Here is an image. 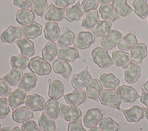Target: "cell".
<instances>
[{"mask_svg": "<svg viewBox=\"0 0 148 131\" xmlns=\"http://www.w3.org/2000/svg\"><path fill=\"white\" fill-rule=\"evenodd\" d=\"M27 92L21 88H18L11 92L8 96V103L12 109H16L18 106L25 102Z\"/></svg>", "mask_w": 148, "mask_h": 131, "instance_id": "17", "label": "cell"}, {"mask_svg": "<svg viewBox=\"0 0 148 131\" xmlns=\"http://www.w3.org/2000/svg\"><path fill=\"white\" fill-rule=\"evenodd\" d=\"M37 84V76L34 73H25L22 78V80L18 83L19 88L25 91L26 92L32 91L35 88Z\"/></svg>", "mask_w": 148, "mask_h": 131, "instance_id": "28", "label": "cell"}, {"mask_svg": "<svg viewBox=\"0 0 148 131\" xmlns=\"http://www.w3.org/2000/svg\"><path fill=\"white\" fill-rule=\"evenodd\" d=\"M18 46L21 55L26 57H31L35 54V46L34 42L27 38H21L15 42Z\"/></svg>", "mask_w": 148, "mask_h": 131, "instance_id": "18", "label": "cell"}, {"mask_svg": "<svg viewBox=\"0 0 148 131\" xmlns=\"http://www.w3.org/2000/svg\"><path fill=\"white\" fill-rule=\"evenodd\" d=\"M35 19L34 11L30 9H21L16 14V20L22 26H25L32 23Z\"/></svg>", "mask_w": 148, "mask_h": 131, "instance_id": "31", "label": "cell"}, {"mask_svg": "<svg viewBox=\"0 0 148 131\" xmlns=\"http://www.w3.org/2000/svg\"><path fill=\"white\" fill-rule=\"evenodd\" d=\"M58 53H59L58 45L56 44L55 42H47L42 51L43 59H45L49 62L54 60L56 56L58 55Z\"/></svg>", "mask_w": 148, "mask_h": 131, "instance_id": "35", "label": "cell"}, {"mask_svg": "<svg viewBox=\"0 0 148 131\" xmlns=\"http://www.w3.org/2000/svg\"><path fill=\"white\" fill-rule=\"evenodd\" d=\"M117 93L121 101L125 103H133L140 98L137 91L129 85H121L117 89Z\"/></svg>", "mask_w": 148, "mask_h": 131, "instance_id": "7", "label": "cell"}, {"mask_svg": "<svg viewBox=\"0 0 148 131\" xmlns=\"http://www.w3.org/2000/svg\"><path fill=\"white\" fill-rule=\"evenodd\" d=\"M99 6L98 0H83L82 2L81 7L84 13H87L90 10H96Z\"/></svg>", "mask_w": 148, "mask_h": 131, "instance_id": "45", "label": "cell"}, {"mask_svg": "<svg viewBox=\"0 0 148 131\" xmlns=\"http://www.w3.org/2000/svg\"><path fill=\"white\" fill-rule=\"evenodd\" d=\"M145 110V116L147 119V120L148 121V108H144Z\"/></svg>", "mask_w": 148, "mask_h": 131, "instance_id": "57", "label": "cell"}, {"mask_svg": "<svg viewBox=\"0 0 148 131\" xmlns=\"http://www.w3.org/2000/svg\"><path fill=\"white\" fill-rule=\"evenodd\" d=\"M141 68L138 64L131 63L125 71V81L128 84H134L141 77Z\"/></svg>", "mask_w": 148, "mask_h": 131, "instance_id": "23", "label": "cell"}, {"mask_svg": "<svg viewBox=\"0 0 148 131\" xmlns=\"http://www.w3.org/2000/svg\"><path fill=\"white\" fill-rule=\"evenodd\" d=\"M28 68L31 72L39 76H47L52 71V66L49 62L39 56H36L30 59Z\"/></svg>", "mask_w": 148, "mask_h": 131, "instance_id": "2", "label": "cell"}, {"mask_svg": "<svg viewBox=\"0 0 148 131\" xmlns=\"http://www.w3.org/2000/svg\"><path fill=\"white\" fill-rule=\"evenodd\" d=\"M33 0H13V3L16 7L21 9H29L32 7Z\"/></svg>", "mask_w": 148, "mask_h": 131, "instance_id": "50", "label": "cell"}, {"mask_svg": "<svg viewBox=\"0 0 148 131\" xmlns=\"http://www.w3.org/2000/svg\"><path fill=\"white\" fill-rule=\"evenodd\" d=\"M23 76V73L21 70L13 69L5 75L3 77L4 80L10 86L18 85V83L22 80V78Z\"/></svg>", "mask_w": 148, "mask_h": 131, "instance_id": "41", "label": "cell"}, {"mask_svg": "<svg viewBox=\"0 0 148 131\" xmlns=\"http://www.w3.org/2000/svg\"><path fill=\"white\" fill-rule=\"evenodd\" d=\"M11 91V88L4 79H0V96L6 97L9 96Z\"/></svg>", "mask_w": 148, "mask_h": 131, "instance_id": "49", "label": "cell"}, {"mask_svg": "<svg viewBox=\"0 0 148 131\" xmlns=\"http://www.w3.org/2000/svg\"><path fill=\"white\" fill-rule=\"evenodd\" d=\"M103 113L101 110L98 108L89 109L83 118V122L84 127L88 128H92L96 127L101 119L103 118Z\"/></svg>", "mask_w": 148, "mask_h": 131, "instance_id": "8", "label": "cell"}, {"mask_svg": "<svg viewBox=\"0 0 148 131\" xmlns=\"http://www.w3.org/2000/svg\"><path fill=\"white\" fill-rule=\"evenodd\" d=\"M89 131H103L100 128H97V127H94V128H90Z\"/></svg>", "mask_w": 148, "mask_h": 131, "instance_id": "54", "label": "cell"}, {"mask_svg": "<svg viewBox=\"0 0 148 131\" xmlns=\"http://www.w3.org/2000/svg\"><path fill=\"white\" fill-rule=\"evenodd\" d=\"M54 2L57 7L61 8H67L76 2V0H54Z\"/></svg>", "mask_w": 148, "mask_h": 131, "instance_id": "51", "label": "cell"}, {"mask_svg": "<svg viewBox=\"0 0 148 131\" xmlns=\"http://www.w3.org/2000/svg\"><path fill=\"white\" fill-rule=\"evenodd\" d=\"M44 35L47 41L55 42L60 35V27L56 22H48L45 25Z\"/></svg>", "mask_w": 148, "mask_h": 131, "instance_id": "25", "label": "cell"}, {"mask_svg": "<svg viewBox=\"0 0 148 131\" xmlns=\"http://www.w3.org/2000/svg\"><path fill=\"white\" fill-rule=\"evenodd\" d=\"M112 59L117 67L127 69L131 64L130 55L123 51H116L112 53Z\"/></svg>", "mask_w": 148, "mask_h": 131, "instance_id": "19", "label": "cell"}, {"mask_svg": "<svg viewBox=\"0 0 148 131\" xmlns=\"http://www.w3.org/2000/svg\"><path fill=\"white\" fill-rule=\"evenodd\" d=\"M98 1L101 4H110L111 2H113V0H98Z\"/></svg>", "mask_w": 148, "mask_h": 131, "instance_id": "53", "label": "cell"}, {"mask_svg": "<svg viewBox=\"0 0 148 131\" xmlns=\"http://www.w3.org/2000/svg\"><path fill=\"white\" fill-rule=\"evenodd\" d=\"M64 85L60 80H54L49 84L48 87V96L52 99H60L64 96Z\"/></svg>", "mask_w": 148, "mask_h": 131, "instance_id": "30", "label": "cell"}, {"mask_svg": "<svg viewBox=\"0 0 148 131\" xmlns=\"http://www.w3.org/2000/svg\"><path fill=\"white\" fill-rule=\"evenodd\" d=\"M25 104L32 111L40 112L45 110L46 102L44 98L40 95L31 94L27 96L26 98Z\"/></svg>", "mask_w": 148, "mask_h": 131, "instance_id": "11", "label": "cell"}, {"mask_svg": "<svg viewBox=\"0 0 148 131\" xmlns=\"http://www.w3.org/2000/svg\"><path fill=\"white\" fill-rule=\"evenodd\" d=\"M39 126L42 131H56L57 126L55 120L49 119L45 113H42L38 120Z\"/></svg>", "mask_w": 148, "mask_h": 131, "instance_id": "42", "label": "cell"}, {"mask_svg": "<svg viewBox=\"0 0 148 131\" xmlns=\"http://www.w3.org/2000/svg\"><path fill=\"white\" fill-rule=\"evenodd\" d=\"M64 8L55 6V5H50L47 6L44 13V17L49 22H61L64 19Z\"/></svg>", "mask_w": 148, "mask_h": 131, "instance_id": "14", "label": "cell"}, {"mask_svg": "<svg viewBox=\"0 0 148 131\" xmlns=\"http://www.w3.org/2000/svg\"><path fill=\"white\" fill-rule=\"evenodd\" d=\"M0 131H11L10 128L8 127H5V128H2L0 129Z\"/></svg>", "mask_w": 148, "mask_h": 131, "instance_id": "56", "label": "cell"}, {"mask_svg": "<svg viewBox=\"0 0 148 131\" xmlns=\"http://www.w3.org/2000/svg\"><path fill=\"white\" fill-rule=\"evenodd\" d=\"M64 100L71 105L79 106L85 102L88 99L87 93L83 90H75L64 96Z\"/></svg>", "mask_w": 148, "mask_h": 131, "instance_id": "13", "label": "cell"}, {"mask_svg": "<svg viewBox=\"0 0 148 131\" xmlns=\"http://www.w3.org/2000/svg\"><path fill=\"white\" fill-rule=\"evenodd\" d=\"M103 87L106 89L116 90L120 84V80L113 73H103L99 77Z\"/></svg>", "mask_w": 148, "mask_h": 131, "instance_id": "29", "label": "cell"}, {"mask_svg": "<svg viewBox=\"0 0 148 131\" xmlns=\"http://www.w3.org/2000/svg\"><path fill=\"white\" fill-rule=\"evenodd\" d=\"M53 69L56 74H59L64 79H67L71 76L73 69L70 64L65 61L56 59L53 62Z\"/></svg>", "mask_w": 148, "mask_h": 131, "instance_id": "24", "label": "cell"}, {"mask_svg": "<svg viewBox=\"0 0 148 131\" xmlns=\"http://www.w3.org/2000/svg\"><path fill=\"white\" fill-rule=\"evenodd\" d=\"M67 131H86V130L83 127L82 120L79 119L76 121L69 123L67 127Z\"/></svg>", "mask_w": 148, "mask_h": 131, "instance_id": "48", "label": "cell"}, {"mask_svg": "<svg viewBox=\"0 0 148 131\" xmlns=\"http://www.w3.org/2000/svg\"><path fill=\"white\" fill-rule=\"evenodd\" d=\"M75 34L70 29H65L61 33L57 39V45L60 47H67L73 43Z\"/></svg>", "mask_w": 148, "mask_h": 131, "instance_id": "38", "label": "cell"}, {"mask_svg": "<svg viewBox=\"0 0 148 131\" xmlns=\"http://www.w3.org/2000/svg\"><path fill=\"white\" fill-rule=\"evenodd\" d=\"M143 88L147 91V92H148V80L143 84Z\"/></svg>", "mask_w": 148, "mask_h": 131, "instance_id": "55", "label": "cell"}, {"mask_svg": "<svg viewBox=\"0 0 148 131\" xmlns=\"http://www.w3.org/2000/svg\"><path fill=\"white\" fill-rule=\"evenodd\" d=\"M113 5L119 16L126 17L133 11V8L128 5L127 0H113Z\"/></svg>", "mask_w": 148, "mask_h": 131, "instance_id": "37", "label": "cell"}, {"mask_svg": "<svg viewBox=\"0 0 148 131\" xmlns=\"http://www.w3.org/2000/svg\"><path fill=\"white\" fill-rule=\"evenodd\" d=\"M99 128L103 131H119V125L110 117L102 118L99 122Z\"/></svg>", "mask_w": 148, "mask_h": 131, "instance_id": "43", "label": "cell"}, {"mask_svg": "<svg viewBox=\"0 0 148 131\" xmlns=\"http://www.w3.org/2000/svg\"><path fill=\"white\" fill-rule=\"evenodd\" d=\"M92 80V76L88 68L82 70L79 73L74 74L71 79V86L75 90H81L88 87Z\"/></svg>", "mask_w": 148, "mask_h": 131, "instance_id": "6", "label": "cell"}, {"mask_svg": "<svg viewBox=\"0 0 148 131\" xmlns=\"http://www.w3.org/2000/svg\"><path fill=\"white\" fill-rule=\"evenodd\" d=\"M148 55L147 47L145 43H138L130 51V58L134 63L141 64L144 59Z\"/></svg>", "mask_w": 148, "mask_h": 131, "instance_id": "12", "label": "cell"}, {"mask_svg": "<svg viewBox=\"0 0 148 131\" xmlns=\"http://www.w3.org/2000/svg\"><path fill=\"white\" fill-rule=\"evenodd\" d=\"M96 40V36L90 31H81L74 37L73 45L75 47L80 50L88 49Z\"/></svg>", "mask_w": 148, "mask_h": 131, "instance_id": "4", "label": "cell"}, {"mask_svg": "<svg viewBox=\"0 0 148 131\" xmlns=\"http://www.w3.org/2000/svg\"><path fill=\"white\" fill-rule=\"evenodd\" d=\"M34 117L33 111L27 107H21L12 113V119L18 124H22L29 120L33 119Z\"/></svg>", "mask_w": 148, "mask_h": 131, "instance_id": "16", "label": "cell"}, {"mask_svg": "<svg viewBox=\"0 0 148 131\" xmlns=\"http://www.w3.org/2000/svg\"><path fill=\"white\" fill-rule=\"evenodd\" d=\"M9 103L6 98H0V119H5L10 113Z\"/></svg>", "mask_w": 148, "mask_h": 131, "instance_id": "46", "label": "cell"}, {"mask_svg": "<svg viewBox=\"0 0 148 131\" xmlns=\"http://www.w3.org/2000/svg\"><path fill=\"white\" fill-rule=\"evenodd\" d=\"M111 27H112L111 22L106 20H100L92 29V32L94 34L95 36L98 38H100V37L103 38L110 31Z\"/></svg>", "mask_w": 148, "mask_h": 131, "instance_id": "36", "label": "cell"}, {"mask_svg": "<svg viewBox=\"0 0 148 131\" xmlns=\"http://www.w3.org/2000/svg\"><path fill=\"white\" fill-rule=\"evenodd\" d=\"M22 32L25 38L35 39L42 34V26L38 22H32L27 25L22 26Z\"/></svg>", "mask_w": 148, "mask_h": 131, "instance_id": "22", "label": "cell"}, {"mask_svg": "<svg viewBox=\"0 0 148 131\" xmlns=\"http://www.w3.org/2000/svg\"><path fill=\"white\" fill-rule=\"evenodd\" d=\"M60 113L59 104L56 99H49L46 102V105L45 108V113L51 119H57Z\"/></svg>", "mask_w": 148, "mask_h": 131, "instance_id": "33", "label": "cell"}, {"mask_svg": "<svg viewBox=\"0 0 148 131\" xmlns=\"http://www.w3.org/2000/svg\"><path fill=\"white\" fill-rule=\"evenodd\" d=\"M92 62L101 69L108 68L113 64V61L106 49L101 47H95L91 53Z\"/></svg>", "mask_w": 148, "mask_h": 131, "instance_id": "1", "label": "cell"}, {"mask_svg": "<svg viewBox=\"0 0 148 131\" xmlns=\"http://www.w3.org/2000/svg\"><path fill=\"white\" fill-rule=\"evenodd\" d=\"M99 101L102 105L117 110H120L119 107L122 102L117 93L110 89L102 90L99 96Z\"/></svg>", "mask_w": 148, "mask_h": 131, "instance_id": "3", "label": "cell"}, {"mask_svg": "<svg viewBox=\"0 0 148 131\" xmlns=\"http://www.w3.org/2000/svg\"><path fill=\"white\" fill-rule=\"evenodd\" d=\"M11 131H23V130H22V128H19L18 127H14V128L11 130Z\"/></svg>", "mask_w": 148, "mask_h": 131, "instance_id": "58", "label": "cell"}, {"mask_svg": "<svg viewBox=\"0 0 148 131\" xmlns=\"http://www.w3.org/2000/svg\"><path fill=\"white\" fill-rule=\"evenodd\" d=\"M22 36V29L18 26L11 25L5 29L0 35V39L5 43L12 44Z\"/></svg>", "mask_w": 148, "mask_h": 131, "instance_id": "10", "label": "cell"}, {"mask_svg": "<svg viewBox=\"0 0 148 131\" xmlns=\"http://www.w3.org/2000/svg\"><path fill=\"white\" fill-rule=\"evenodd\" d=\"M138 44L137 38L134 34L130 33L125 35V36L121 37V40L118 45V47L120 51H129L134 47Z\"/></svg>", "mask_w": 148, "mask_h": 131, "instance_id": "32", "label": "cell"}, {"mask_svg": "<svg viewBox=\"0 0 148 131\" xmlns=\"http://www.w3.org/2000/svg\"><path fill=\"white\" fill-rule=\"evenodd\" d=\"M99 13L96 10H90L85 13L83 20L82 22V25L84 28L87 30H90L95 27L96 24L99 22Z\"/></svg>", "mask_w": 148, "mask_h": 131, "instance_id": "34", "label": "cell"}, {"mask_svg": "<svg viewBox=\"0 0 148 131\" xmlns=\"http://www.w3.org/2000/svg\"><path fill=\"white\" fill-rule=\"evenodd\" d=\"M83 15L80 2H78L71 7H68L64 10V18L66 21L69 22L79 21Z\"/></svg>", "mask_w": 148, "mask_h": 131, "instance_id": "21", "label": "cell"}, {"mask_svg": "<svg viewBox=\"0 0 148 131\" xmlns=\"http://www.w3.org/2000/svg\"><path fill=\"white\" fill-rule=\"evenodd\" d=\"M133 7L135 14L140 19H145L148 16V4L147 0H134Z\"/></svg>", "mask_w": 148, "mask_h": 131, "instance_id": "39", "label": "cell"}, {"mask_svg": "<svg viewBox=\"0 0 148 131\" xmlns=\"http://www.w3.org/2000/svg\"><path fill=\"white\" fill-rule=\"evenodd\" d=\"M0 129H1V123H0Z\"/></svg>", "mask_w": 148, "mask_h": 131, "instance_id": "59", "label": "cell"}, {"mask_svg": "<svg viewBox=\"0 0 148 131\" xmlns=\"http://www.w3.org/2000/svg\"><path fill=\"white\" fill-rule=\"evenodd\" d=\"M29 62L30 60L28 57L24 56L22 55H15L10 58V65L14 69H18L21 71L27 69L28 67Z\"/></svg>", "mask_w": 148, "mask_h": 131, "instance_id": "40", "label": "cell"}, {"mask_svg": "<svg viewBox=\"0 0 148 131\" xmlns=\"http://www.w3.org/2000/svg\"><path fill=\"white\" fill-rule=\"evenodd\" d=\"M58 59L73 62L79 58V52L76 47H62L59 50Z\"/></svg>", "mask_w": 148, "mask_h": 131, "instance_id": "26", "label": "cell"}, {"mask_svg": "<svg viewBox=\"0 0 148 131\" xmlns=\"http://www.w3.org/2000/svg\"><path fill=\"white\" fill-rule=\"evenodd\" d=\"M102 90L103 86L100 80L97 79H93L91 80L90 84L87 87L86 93H87L88 98H89L90 99L98 102Z\"/></svg>", "mask_w": 148, "mask_h": 131, "instance_id": "20", "label": "cell"}, {"mask_svg": "<svg viewBox=\"0 0 148 131\" xmlns=\"http://www.w3.org/2000/svg\"><path fill=\"white\" fill-rule=\"evenodd\" d=\"M22 130L23 131H42V130L38 126L35 121L29 120L22 123Z\"/></svg>", "mask_w": 148, "mask_h": 131, "instance_id": "47", "label": "cell"}, {"mask_svg": "<svg viewBox=\"0 0 148 131\" xmlns=\"http://www.w3.org/2000/svg\"><path fill=\"white\" fill-rule=\"evenodd\" d=\"M122 113L128 122H138L145 116V110L138 105L133 106L127 110H123Z\"/></svg>", "mask_w": 148, "mask_h": 131, "instance_id": "15", "label": "cell"}, {"mask_svg": "<svg viewBox=\"0 0 148 131\" xmlns=\"http://www.w3.org/2000/svg\"><path fill=\"white\" fill-rule=\"evenodd\" d=\"M48 6L47 0H33L32 10L38 16L43 17L46 8Z\"/></svg>", "mask_w": 148, "mask_h": 131, "instance_id": "44", "label": "cell"}, {"mask_svg": "<svg viewBox=\"0 0 148 131\" xmlns=\"http://www.w3.org/2000/svg\"><path fill=\"white\" fill-rule=\"evenodd\" d=\"M122 34L118 30H110L106 36L102 38L101 45L103 48L108 50H112L116 47L121 40Z\"/></svg>", "mask_w": 148, "mask_h": 131, "instance_id": "9", "label": "cell"}, {"mask_svg": "<svg viewBox=\"0 0 148 131\" xmlns=\"http://www.w3.org/2000/svg\"><path fill=\"white\" fill-rule=\"evenodd\" d=\"M141 102L148 108V92H147L144 88L141 90Z\"/></svg>", "mask_w": 148, "mask_h": 131, "instance_id": "52", "label": "cell"}, {"mask_svg": "<svg viewBox=\"0 0 148 131\" xmlns=\"http://www.w3.org/2000/svg\"><path fill=\"white\" fill-rule=\"evenodd\" d=\"M60 108L61 118L66 121H74L79 119L82 116V110L77 106L74 105H66L64 104H61L59 105Z\"/></svg>", "mask_w": 148, "mask_h": 131, "instance_id": "5", "label": "cell"}, {"mask_svg": "<svg viewBox=\"0 0 148 131\" xmlns=\"http://www.w3.org/2000/svg\"><path fill=\"white\" fill-rule=\"evenodd\" d=\"M99 13L104 20L110 22H113L119 19V16L116 13L113 5L110 3L101 4L99 7Z\"/></svg>", "mask_w": 148, "mask_h": 131, "instance_id": "27", "label": "cell"}]
</instances>
